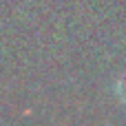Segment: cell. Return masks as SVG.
<instances>
[{
  "label": "cell",
  "mask_w": 126,
  "mask_h": 126,
  "mask_svg": "<svg viewBox=\"0 0 126 126\" xmlns=\"http://www.w3.org/2000/svg\"><path fill=\"white\" fill-rule=\"evenodd\" d=\"M113 93H115L117 102H120L122 106H126V71L117 75V80H115V84H113Z\"/></svg>",
  "instance_id": "1"
}]
</instances>
